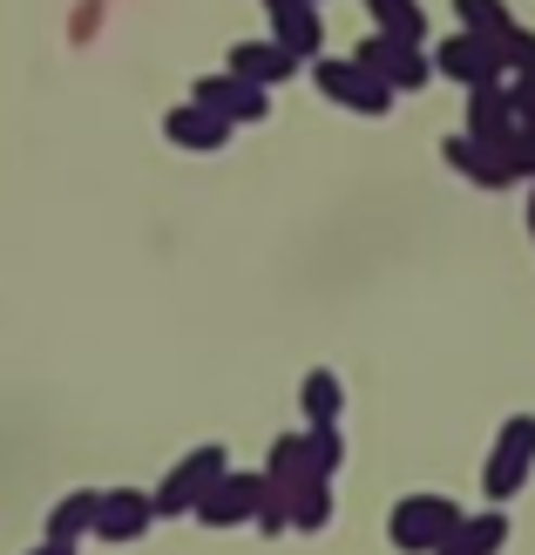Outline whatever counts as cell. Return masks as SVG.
Returning <instances> with one entry per match:
<instances>
[{
	"instance_id": "obj_3",
	"label": "cell",
	"mask_w": 535,
	"mask_h": 555,
	"mask_svg": "<svg viewBox=\"0 0 535 555\" xmlns=\"http://www.w3.org/2000/svg\"><path fill=\"white\" fill-rule=\"evenodd\" d=\"M528 467H535V413H515V421H501V448L488 454L482 467V494L501 508L509 494L528 481Z\"/></svg>"
},
{
	"instance_id": "obj_17",
	"label": "cell",
	"mask_w": 535,
	"mask_h": 555,
	"mask_svg": "<svg viewBox=\"0 0 535 555\" xmlns=\"http://www.w3.org/2000/svg\"><path fill=\"white\" fill-rule=\"evenodd\" d=\"M332 521V481H292V529H326Z\"/></svg>"
},
{
	"instance_id": "obj_20",
	"label": "cell",
	"mask_w": 535,
	"mask_h": 555,
	"mask_svg": "<svg viewBox=\"0 0 535 555\" xmlns=\"http://www.w3.org/2000/svg\"><path fill=\"white\" fill-rule=\"evenodd\" d=\"M455 8H461V27H468V35H501V27H509V8H501V0H455Z\"/></svg>"
},
{
	"instance_id": "obj_8",
	"label": "cell",
	"mask_w": 535,
	"mask_h": 555,
	"mask_svg": "<svg viewBox=\"0 0 535 555\" xmlns=\"http://www.w3.org/2000/svg\"><path fill=\"white\" fill-rule=\"evenodd\" d=\"M258 488H265V475H231V467H224V475L204 488V502H196L190 515L204 521V529H238V521L258 515Z\"/></svg>"
},
{
	"instance_id": "obj_23",
	"label": "cell",
	"mask_w": 535,
	"mask_h": 555,
	"mask_svg": "<svg viewBox=\"0 0 535 555\" xmlns=\"http://www.w3.org/2000/svg\"><path fill=\"white\" fill-rule=\"evenodd\" d=\"M313 8H319V0H313Z\"/></svg>"
},
{
	"instance_id": "obj_14",
	"label": "cell",
	"mask_w": 535,
	"mask_h": 555,
	"mask_svg": "<svg viewBox=\"0 0 535 555\" xmlns=\"http://www.w3.org/2000/svg\"><path fill=\"white\" fill-rule=\"evenodd\" d=\"M441 156L455 163L461 177H474L482 190H509V183H515L509 170H501V156H495L488 143H474V135H447V150H441Z\"/></svg>"
},
{
	"instance_id": "obj_16",
	"label": "cell",
	"mask_w": 535,
	"mask_h": 555,
	"mask_svg": "<svg viewBox=\"0 0 535 555\" xmlns=\"http://www.w3.org/2000/svg\"><path fill=\"white\" fill-rule=\"evenodd\" d=\"M298 400H305V421L313 427H340V406H346V393H340V373H305V386H298Z\"/></svg>"
},
{
	"instance_id": "obj_18",
	"label": "cell",
	"mask_w": 535,
	"mask_h": 555,
	"mask_svg": "<svg viewBox=\"0 0 535 555\" xmlns=\"http://www.w3.org/2000/svg\"><path fill=\"white\" fill-rule=\"evenodd\" d=\"M495 48H501V68H515L522 81H535V27H501V35H495Z\"/></svg>"
},
{
	"instance_id": "obj_19",
	"label": "cell",
	"mask_w": 535,
	"mask_h": 555,
	"mask_svg": "<svg viewBox=\"0 0 535 555\" xmlns=\"http://www.w3.org/2000/svg\"><path fill=\"white\" fill-rule=\"evenodd\" d=\"M258 529L265 535H285L292 529V488L285 481H265L258 488Z\"/></svg>"
},
{
	"instance_id": "obj_5",
	"label": "cell",
	"mask_w": 535,
	"mask_h": 555,
	"mask_svg": "<svg viewBox=\"0 0 535 555\" xmlns=\"http://www.w3.org/2000/svg\"><path fill=\"white\" fill-rule=\"evenodd\" d=\"M190 102L204 108V116H217V122H265L271 116V95L258 89V81H238L231 68L224 75H196V89H190Z\"/></svg>"
},
{
	"instance_id": "obj_2",
	"label": "cell",
	"mask_w": 535,
	"mask_h": 555,
	"mask_svg": "<svg viewBox=\"0 0 535 555\" xmlns=\"http://www.w3.org/2000/svg\"><path fill=\"white\" fill-rule=\"evenodd\" d=\"M224 467H231V454H224L217 440H204V448H190V454L170 467V475L156 481V494H150V502H156V515H190L196 502H204V488L224 475Z\"/></svg>"
},
{
	"instance_id": "obj_10",
	"label": "cell",
	"mask_w": 535,
	"mask_h": 555,
	"mask_svg": "<svg viewBox=\"0 0 535 555\" xmlns=\"http://www.w3.org/2000/svg\"><path fill=\"white\" fill-rule=\"evenodd\" d=\"M150 515H156V502H150L143 488H109L102 508H95V535L102 542H129V535L150 529Z\"/></svg>"
},
{
	"instance_id": "obj_12",
	"label": "cell",
	"mask_w": 535,
	"mask_h": 555,
	"mask_svg": "<svg viewBox=\"0 0 535 555\" xmlns=\"http://www.w3.org/2000/svg\"><path fill=\"white\" fill-rule=\"evenodd\" d=\"M163 135H170L177 150H224V143H231V122H217V116H204L196 102H183V108H170V116H163Z\"/></svg>"
},
{
	"instance_id": "obj_22",
	"label": "cell",
	"mask_w": 535,
	"mask_h": 555,
	"mask_svg": "<svg viewBox=\"0 0 535 555\" xmlns=\"http://www.w3.org/2000/svg\"><path fill=\"white\" fill-rule=\"evenodd\" d=\"M528 231H535V197H528Z\"/></svg>"
},
{
	"instance_id": "obj_11",
	"label": "cell",
	"mask_w": 535,
	"mask_h": 555,
	"mask_svg": "<svg viewBox=\"0 0 535 555\" xmlns=\"http://www.w3.org/2000/svg\"><path fill=\"white\" fill-rule=\"evenodd\" d=\"M501 542H509V515H501V508H482V515H461L455 535H447L434 555H495Z\"/></svg>"
},
{
	"instance_id": "obj_21",
	"label": "cell",
	"mask_w": 535,
	"mask_h": 555,
	"mask_svg": "<svg viewBox=\"0 0 535 555\" xmlns=\"http://www.w3.org/2000/svg\"><path fill=\"white\" fill-rule=\"evenodd\" d=\"M27 555H75V542H54V535H48L41 548H27Z\"/></svg>"
},
{
	"instance_id": "obj_4",
	"label": "cell",
	"mask_w": 535,
	"mask_h": 555,
	"mask_svg": "<svg viewBox=\"0 0 535 555\" xmlns=\"http://www.w3.org/2000/svg\"><path fill=\"white\" fill-rule=\"evenodd\" d=\"M353 62L366 75H380L393 95H400V89H428V75H434V62L420 54V41H400V35H366L353 48Z\"/></svg>"
},
{
	"instance_id": "obj_15",
	"label": "cell",
	"mask_w": 535,
	"mask_h": 555,
	"mask_svg": "<svg viewBox=\"0 0 535 555\" xmlns=\"http://www.w3.org/2000/svg\"><path fill=\"white\" fill-rule=\"evenodd\" d=\"M95 508H102V494L75 488L68 502H54V515H48V535H54V542H81V535H95Z\"/></svg>"
},
{
	"instance_id": "obj_1",
	"label": "cell",
	"mask_w": 535,
	"mask_h": 555,
	"mask_svg": "<svg viewBox=\"0 0 535 555\" xmlns=\"http://www.w3.org/2000/svg\"><path fill=\"white\" fill-rule=\"evenodd\" d=\"M455 521H461V508L447 502V494H407V502L393 508L386 535H393V548H407V555H434L447 535H455Z\"/></svg>"
},
{
	"instance_id": "obj_7",
	"label": "cell",
	"mask_w": 535,
	"mask_h": 555,
	"mask_svg": "<svg viewBox=\"0 0 535 555\" xmlns=\"http://www.w3.org/2000/svg\"><path fill=\"white\" fill-rule=\"evenodd\" d=\"M434 68L447 75V81H461V89H488V81H501V48L488 41V35H447L441 48H434Z\"/></svg>"
},
{
	"instance_id": "obj_13",
	"label": "cell",
	"mask_w": 535,
	"mask_h": 555,
	"mask_svg": "<svg viewBox=\"0 0 535 555\" xmlns=\"http://www.w3.org/2000/svg\"><path fill=\"white\" fill-rule=\"evenodd\" d=\"M292 68H298V54H285L278 41H238L231 48V75L238 81H258V89H265V81H285Z\"/></svg>"
},
{
	"instance_id": "obj_6",
	"label": "cell",
	"mask_w": 535,
	"mask_h": 555,
	"mask_svg": "<svg viewBox=\"0 0 535 555\" xmlns=\"http://www.w3.org/2000/svg\"><path fill=\"white\" fill-rule=\"evenodd\" d=\"M313 81L340 108H359V116H386V108H393V89H386L380 75H366L353 54H346V62H313Z\"/></svg>"
},
{
	"instance_id": "obj_9",
	"label": "cell",
	"mask_w": 535,
	"mask_h": 555,
	"mask_svg": "<svg viewBox=\"0 0 535 555\" xmlns=\"http://www.w3.org/2000/svg\"><path fill=\"white\" fill-rule=\"evenodd\" d=\"M468 135H474V143H488L495 156L522 135V122H515V95H501V81H488V89H468Z\"/></svg>"
}]
</instances>
